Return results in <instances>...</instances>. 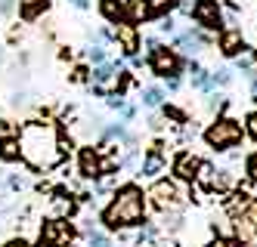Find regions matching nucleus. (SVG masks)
Wrapping results in <instances>:
<instances>
[{"label":"nucleus","mask_w":257,"mask_h":247,"mask_svg":"<svg viewBox=\"0 0 257 247\" xmlns=\"http://www.w3.org/2000/svg\"><path fill=\"white\" fill-rule=\"evenodd\" d=\"M19 158L31 170H53L65 158V139L53 121H28L19 127Z\"/></svg>","instance_id":"1"},{"label":"nucleus","mask_w":257,"mask_h":247,"mask_svg":"<svg viewBox=\"0 0 257 247\" xmlns=\"http://www.w3.org/2000/svg\"><path fill=\"white\" fill-rule=\"evenodd\" d=\"M146 213V201H143V192L137 185H124L118 188L115 201L105 207L102 213V222L108 229H124V225H137Z\"/></svg>","instance_id":"2"},{"label":"nucleus","mask_w":257,"mask_h":247,"mask_svg":"<svg viewBox=\"0 0 257 247\" xmlns=\"http://www.w3.org/2000/svg\"><path fill=\"white\" fill-rule=\"evenodd\" d=\"M205 139H208V145H214V148H229V145H235L238 139H242V127H238L232 118H220L217 124L208 127Z\"/></svg>","instance_id":"3"},{"label":"nucleus","mask_w":257,"mask_h":247,"mask_svg":"<svg viewBox=\"0 0 257 247\" xmlns=\"http://www.w3.org/2000/svg\"><path fill=\"white\" fill-rule=\"evenodd\" d=\"M189 16L195 19L201 28H208V31H220V25H223V10H220L217 0H195Z\"/></svg>","instance_id":"4"},{"label":"nucleus","mask_w":257,"mask_h":247,"mask_svg":"<svg viewBox=\"0 0 257 247\" xmlns=\"http://www.w3.org/2000/svg\"><path fill=\"white\" fill-rule=\"evenodd\" d=\"M149 65H152V71L158 74V78H177L180 68H183L180 56H177L174 50H168V47L152 50V53H149Z\"/></svg>","instance_id":"5"},{"label":"nucleus","mask_w":257,"mask_h":247,"mask_svg":"<svg viewBox=\"0 0 257 247\" xmlns=\"http://www.w3.org/2000/svg\"><path fill=\"white\" fill-rule=\"evenodd\" d=\"M115 41H118V47L124 50V56H137V50H140V28H137V22H131V19H121L118 22V31H115Z\"/></svg>","instance_id":"6"},{"label":"nucleus","mask_w":257,"mask_h":247,"mask_svg":"<svg viewBox=\"0 0 257 247\" xmlns=\"http://www.w3.org/2000/svg\"><path fill=\"white\" fill-rule=\"evenodd\" d=\"M71 238H75V229H71L65 219H53V222L44 225V238L41 241H47L50 247H65Z\"/></svg>","instance_id":"7"},{"label":"nucleus","mask_w":257,"mask_h":247,"mask_svg":"<svg viewBox=\"0 0 257 247\" xmlns=\"http://www.w3.org/2000/svg\"><path fill=\"white\" fill-rule=\"evenodd\" d=\"M149 198H155L158 207H168V204H174V201L180 198V192H177L174 182H155L152 192H149Z\"/></svg>","instance_id":"8"},{"label":"nucleus","mask_w":257,"mask_h":247,"mask_svg":"<svg viewBox=\"0 0 257 247\" xmlns=\"http://www.w3.org/2000/svg\"><path fill=\"white\" fill-rule=\"evenodd\" d=\"M220 53L223 56H238L242 53V31L238 28H226L220 34Z\"/></svg>","instance_id":"9"},{"label":"nucleus","mask_w":257,"mask_h":247,"mask_svg":"<svg viewBox=\"0 0 257 247\" xmlns=\"http://www.w3.org/2000/svg\"><path fill=\"white\" fill-rule=\"evenodd\" d=\"M99 13L105 22H121V19H127V4L124 0H99Z\"/></svg>","instance_id":"10"},{"label":"nucleus","mask_w":257,"mask_h":247,"mask_svg":"<svg viewBox=\"0 0 257 247\" xmlns=\"http://www.w3.org/2000/svg\"><path fill=\"white\" fill-rule=\"evenodd\" d=\"M50 7V0H19V16L22 22H34V19H41Z\"/></svg>","instance_id":"11"},{"label":"nucleus","mask_w":257,"mask_h":247,"mask_svg":"<svg viewBox=\"0 0 257 247\" xmlns=\"http://www.w3.org/2000/svg\"><path fill=\"white\" fill-rule=\"evenodd\" d=\"M99 170H102V164H99V155L93 148H84L81 151V176H87V179H96L99 176Z\"/></svg>","instance_id":"12"},{"label":"nucleus","mask_w":257,"mask_h":247,"mask_svg":"<svg viewBox=\"0 0 257 247\" xmlns=\"http://www.w3.org/2000/svg\"><path fill=\"white\" fill-rule=\"evenodd\" d=\"M177 44H180V50L186 53V56H198L201 47H205V37H201L198 31H183V34L177 37Z\"/></svg>","instance_id":"13"},{"label":"nucleus","mask_w":257,"mask_h":247,"mask_svg":"<svg viewBox=\"0 0 257 247\" xmlns=\"http://www.w3.org/2000/svg\"><path fill=\"white\" fill-rule=\"evenodd\" d=\"M198 167H201V161H198L195 155H180L177 164H174V170H177L183 179H195V176H198Z\"/></svg>","instance_id":"14"},{"label":"nucleus","mask_w":257,"mask_h":247,"mask_svg":"<svg viewBox=\"0 0 257 247\" xmlns=\"http://www.w3.org/2000/svg\"><path fill=\"white\" fill-rule=\"evenodd\" d=\"M115 81V65H96V71H93V90L96 93H105V87Z\"/></svg>","instance_id":"15"},{"label":"nucleus","mask_w":257,"mask_h":247,"mask_svg":"<svg viewBox=\"0 0 257 247\" xmlns=\"http://www.w3.org/2000/svg\"><path fill=\"white\" fill-rule=\"evenodd\" d=\"M161 167H164V161H161V151H158V148H152L149 155H146V161H143V176H155Z\"/></svg>","instance_id":"16"},{"label":"nucleus","mask_w":257,"mask_h":247,"mask_svg":"<svg viewBox=\"0 0 257 247\" xmlns=\"http://www.w3.org/2000/svg\"><path fill=\"white\" fill-rule=\"evenodd\" d=\"M164 102V93L158 90V87H146L143 90V105H149V108H158Z\"/></svg>","instance_id":"17"},{"label":"nucleus","mask_w":257,"mask_h":247,"mask_svg":"<svg viewBox=\"0 0 257 247\" xmlns=\"http://www.w3.org/2000/svg\"><path fill=\"white\" fill-rule=\"evenodd\" d=\"M0 158H4V161H19V142H16V139H4V142H0Z\"/></svg>","instance_id":"18"},{"label":"nucleus","mask_w":257,"mask_h":247,"mask_svg":"<svg viewBox=\"0 0 257 247\" xmlns=\"http://www.w3.org/2000/svg\"><path fill=\"white\" fill-rule=\"evenodd\" d=\"M177 4L180 0H149V16H164V13H171Z\"/></svg>","instance_id":"19"},{"label":"nucleus","mask_w":257,"mask_h":247,"mask_svg":"<svg viewBox=\"0 0 257 247\" xmlns=\"http://www.w3.org/2000/svg\"><path fill=\"white\" fill-rule=\"evenodd\" d=\"M87 59L93 62V65H102V62L108 59V53H105L102 44H93V47H87Z\"/></svg>","instance_id":"20"},{"label":"nucleus","mask_w":257,"mask_h":247,"mask_svg":"<svg viewBox=\"0 0 257 247\" xmlns=\"http://www.w3.org/2000/svg\"><path fill=\"white\" fill-rule=\"evenodd\" d=\"M90 247H108L105 235H102V232H96V229H90Z\"/></svg>","instance_id":"21"},{"label":"nucleus","mask_w":257,"mask_h":247,"mask_svg":"<svg viewBox=\"0 0 257 247\" xmlns=\"http://www.w3.org/2000/svg\"><path fill=\"white\" fill-rule=\"evenodd\" d=\"M158 28H161L164 34H171V31H174V19H171V16H164L161 22H158Z\"/></svg>","instance_id":"22"},{"label":"nucleus","mask_w":257,"mask_h":247,"mask_svg":"<svg viewBox=\"0 0 257 247\" xmlns=\"http://www.w3.org/2000/svg\"><path fill=\"white\" fill-rule=\"evenodd\" d=\"M16 7V0H0V16H10Z\"/></svg>","instance_id":"23"},{"label":"nucleus","mask_w":257,"mask_h":247,"mask_svg":"<svg viewBox=\"0 0 257 247\" xmlns=\"http://www.w3.org/2000/svg\"><path fill=\"white\" fill-rule=\"evenodd\" d=\"M25 99H28L25 93H13V99H10V105H13V108H19V105H25Z\"/></svg>","instance_id":"24"},{"label":"nucleus","mask_w":257,"mask_h":247,"mask_svg":"<svg viewBox=\"0 0 257 247\" xmlns=\"http://www.w3.org/2000/svg\"><path fill=\"white\" fill-rule=\"evenodd\" d=\"M248 133H251V136L257 139V111H254V115L248 118Z\"/></svg>","instance_id":"25"},{"label":"nucleus","mask_w":257,"mask_h":247,"mask_svg":"<svg viewBox=\"0 0 257 247\" xmlns=\"http://www.w3.org/2000/svg\"><path fill=\"white\" fill-rule=\"evenodd\" d=\"M248 173H251V179H257V155L248 158Z\"/></svg>","instance_id":"26"},{"label":"nucleus","mask_w":257,"mask_h":247,"mask_svg":"<svg viewBox=\"0 0 257 247\" xmlns=\"http://www.w3.org/2000/svg\"><path fill=\"white\" fill-rule=\"evenodd\" d=\"M251 62H254V53H245V56H238V65H242V68H251Z\"/></svg>","instance_id":"27"},{"label":"nucleus","mask_w":257,"mask_h":247,"mask_svg":"<svg viewBox=\"0 0 257 247\" xmlns=\"http://www.w3.org/2000/svg\"><path fill=\"white\" fill-rule=\"evenodd\" d=\"M68 4H71V7H78V10H87V7H90V0H68Z\"/></svg>","instance_id":"28"},{"label":"nucleus","mask_w":257,"mask_h":247,"mask_svg":"<svg viewBox=\"0 0 257 247\" xmlns=\"http://www.w3.org/2000/svg\"><path fill=\"white\" fill-rule=\"evenodd\" d=\"M4 247H28V244H25L22 238H16V241H10V244H4Z\"/></svg>","instance_id":"29"},{"label":"nucleus","mask_w":257,"mask_h":247,"mask_svg":"<svg viewBox=\"0 0 257 247\" xmlns=\"http://www.w3.org/2000/svg\"><path fill=\"white\" fill-rule=\"evenodd\" d=\"M251 81H254V93H257V74H251Z\"/></svg>","instance_id":"30"},{"label":"nucleus","mask_w":257,"mask_h":247,"mask_svg":"<svg viewBox=\"0 0 257 247\" xmlns=\"http://www.w3.org/2000/svg\"><path fill=\"white\" fill-rule=\"evenodd\" d=\"M0 68H4V50H0Z\"/></svg>","instance_id":"31"},{"label":"nucleus","mask_w":257,"mask_h":247,"mask_svg":"<svg viewBox=\"0 0 257 247\" xmlns=\"http://www.w3.org/2000/svg\"><path fill=\"white\" fill-rule=\"evenodd\" d=\"M38 247H50V244H47V241H41V244H38Z\"/></svg>","instance_id":"32"}]
</instances>
